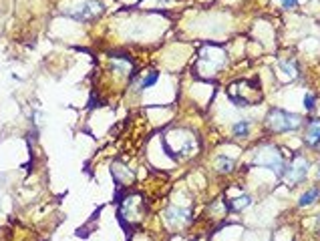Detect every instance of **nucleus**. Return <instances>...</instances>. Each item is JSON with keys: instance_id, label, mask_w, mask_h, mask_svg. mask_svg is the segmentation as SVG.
<instances>
[{"instance_id": "1a4fd4ad", "label": "nucleus", "mask_w": 320, "mask_h": 241, "mask_svg": "<svg viewBox=\"0 0 320 241\" xmlns=\"http://www.w3.org/2000/svg\"><path fill=\"white\" fill-rule=\"evenodd\" d=\"M157 78H159V72L157 70H151L143 81H141V85H139V89L141 91H145V89H149V87H153L155 83H157Z\"/></svg>"}, {"instance_id": "f257e3e1", "label": "nucleus", "mask_w": 320, "mask_h": 241, "mask_svg": "<svg viewBox=\"0 0 320 241\" xmlns=\"http://www.w3.org/2000/svg\"><path fill=\"white\" fill-rule=\"evenodd\" d=\"M266 125L274 133H290L302 127V117L296 113L282 111V109H272L266 117Z\"/></svg>"}, {"instance_id": "9b49d317", "label": "nucleus", "mask_w": 320, "mask_h": 241, "mask_svg": "<svg viewBox=\"0 0 320 241\" xmlns=\"http://www.w3.org/2000/svg\"><path fill=\"white\" fill-rule=\"evenodd\" d=\"M248 131H250L248 121H240V123L234 127V135H236V137H248Z\"/></svg>"}, {"instance_id": "f8f14e48", "label": "nucleus", "mask_w": 320, "mask_h": 241, "mask_svg": "<svg viewBox=\"0 0 320 241\" xmlns=\"http://www.w3.org/2000/svg\"><path fill=\"white\" fill-rule=\"evenodd\" d=\"M304 109L306 111H312L314 109V95L312 93H306V97H304Z\"/></svg>"}, {"instance_id": "39448f33", "label": "nucleus", "mask_w": 320, "mask_h": 241, "mask_svg": "<svg viewBox=\"0 0 320 241\" xmlns=\"http://www.w3.org/2000/svg\"><path fill=\"white\" fill-rule=\"evenodd\" d=\"M306 145H310V147H316L320 143V119H314V121H310L308 125H306Z\"/></svg>"}, {"instance_id": "7ed1b4c3", "label": "nucleus", "mask_w": 320, "mask_h": 241, "mask_svg": "<svg viewBox=\"0 0 320 241\" xmlns=\"http://www.w3.org/2000/svg\"><path fill=\"white\" fill-rule=\"evenodd\" d=\"M306 175H308V161L304 157H300V155H296L294 161L284 169V179H286V183L290 187L298 185Z\"/></svg>"}, {"instance_id": "ddd939ff", "label": "nucleus", "mask_w": 320, "mask_h": 241, "mask_svg": "<svg viewBox=\"0 0 320 241\" xmlns=\"http://www.w3.org/2000/svg\"><path fill=\"white\" fill-rule=\"evenodd\" d=\"M280 2H282L284 8H294V6L298 4V0H280Z\"/></svg>"}, {"instance_id": "423d86ee", "label": "nucleus", "mask_w": 320, "mask_h": 241, "mask_svg": "<svg viewBox=\"0 0 320 241\" xmlns=\"http://www.w3.org/2000/svg\"><path fill=\"white\" fill-rule=\"evenodd\" d=\"M192 219V213L188 209H177V207H171L167 211V221L171 225H181L184 221H190Z\"/></svg>"}, {"instance_id": "9d476101", "label": "nucleus", "mask_w": 320, "mask_h": 241, "mask_svg": "<svg viewBox=\"0 0 320 241\" xmlns=\"http://www.w3.org/2000/svg\"><path fill=\"white\" fill-rule=\"evenodd\" d=\"M216 167H218V171L220 173H230L232 169H234V161H232V159H225V157H218Z\"/></svg>"}, {"instance_id": "20e7f679", "label": "nucleus", "mask_w": 320, "mask_h": 241, "mask_svg": "<svg viewBox=\"0 0 320 241\" xmlns=\"http://www.w3.org/2000/svg\"><path fill=\"white\" fill-rule=\"evenodd\" d=\"M99 12H101V2H97V0H85L83 4H79V6H77L75 10H71L68 14H71L75 20L87 22V20L95 18Z\"/></svg>"}, {"instance_id": "6e6552de", "label": "nucleus", "mask_w": 320, "mask_h": 241, "mask_svg": "<svg viewBox=\"0 0 320 241\" xmlns=\"http://www.w3.org/2000/svg\"><path fill=\"white\" fill-rule=\"evenodd\" d=\"M252 203V199L248 197V195H242V197H236V199H232V203H230V209H234V211H242V209H246V207Z\"/></svg>"}, {"instance_id": "f03ea898", "label": "nucleus", "mask_w": 320, "mask_h": 241, "mask_svg": "<svg viewBox=\"0 0 320 241\" xmlns=\"http://www.w3.org/2000/svg\"><path fill=\"white\" fill-rule=\"evenodd\" d=\"M254 163L260 165V167H266L270 171L278 173V175L284 173V159H282V155L274 147H266L264 151H260L256 155V161Z\"/></svg>"}, {"instance_id": "0eeeda50", "label": "nucleus", "mask_w": 320, "mask_h": 241, "mask_svg": "<svg viewBox=\"0 0 320 241\" xmlns=\"http://www.w3.org/2000/svg\"><path fill=\"white\" fill-rule=\"evenodd\" d=\"M318 195H320V189H308L300 199H298V205L300 207H304V205H310V203H314V199H318Z\"/></svg>"}]
</instances>
